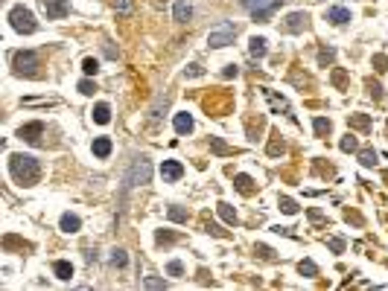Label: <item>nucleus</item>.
Segmentation results:
<instances>
[{
    "label": "nucleus",
    "instance_id": "nucleus-26",
    "mask_svg": "<svg viewBox=\"0 0 388 291\" xmlns=\"http://www.w3.org/2000/svg\"><path fill=\"white\" fill-rule=\"evenodd\" d=\"M283 151H286V146H283V140L274 134V137H271V143H269V154H271V157H277V154H283Z\"/></svg>",
    "mask_w": 388,
    "mask_h": 291
},
{
    "label": "nucleus",
    "instance_id": "nucleus-21",
    "mask_svg": "<svg viewBox=\"0 0 388 291\" xmlns=\"http://www.w3.org/2000/svg\"><path fill=\"white\" fill-rule=\"evenodd\" d=\"M266 99H269L271 102V108H274V111H277V114H289V105H286V99H280V96H274V93L271 91H266Z\"/></svg>",
    "mask_w": 388,
    "mask_h": 291
},
{
    "label": "nucleus",
    "instance_id": "nucleus-8",
    "mask_svg": "<svg viewBox=\"0 0 388 291\" xmlns=\"http://www.w3.org/2000/svg\"><path fill=\"white\" fill-rule=\"evenodd\" d=\"M306 26H309V18H306V12H292L286 23H283V29L286 32H304Z\"/></svg>",
    "mask_w": 388,
    "mask_h": 291
},
{
    "label": "nucleus",
    "instance_id": "nucleus-39",
    "mask_svg": "<svg viewBox=\"0 0 388 291\" xmlns=\"http://www.w3.org/2000/svg\"><path fill=\"white\" fill-rule=\"evenodd\" d=\"M79 91H82L85 96H91V93H94L96 88H94V81H88V79H85V81H79Z\"/></svg>",
    "mask_w": 388,
    "mask_h": 291
},
{
    "label": "nucleus",
    "instance_id": "nucleus-4",
    "mask_svg": "<svg viewBox=\"0 0 388 291\" xmlns=\"http://www.w3.org/2000/svg\"><path fill=\"white\" fill-rule=\"evenodd\" d=\"M12 67H15V73H21V76H36L38 56L32 50H18L12 56Z\"/></svg>",
    "mask_w": 388,
    "mask_h": 291
},
{
    "label": "nucleus",
    "instance_id": "nucleus-17",
    "mask_svg": "<svg viewBox=\"0 0 388 291\" xmlns=\"http://www.w3.org/2000/svg\"><path fill=\"white\" fill-rule=\"evenodd\" d=\"M347 122H350V128L368 131V128H371V116H368V114H350V116H347Z\"/></svg>",
    "mask_w": 388,
    "mask_h": 291
},
{
    "label": "nucleus",
    "instance_id": "nucleus-13",
    "mask_svg": "<svg viewBox=\"0 0 388 291\" xmlns=\"http://www.w3.org/2000/svg\"><path fill=\"white\" fill-rule=\"evenodd\" d=\"M327 21L336 23V26H341V23L350 21V12L344 9V6H333V9H327Z\"/></svg>",
    "mask_w": 388,
    "mask_h": 291
},
{
    "label": "nucleus",
    "instance_id": "nucleus-32",
    "mask_svg": "<svg viewBox=\"0 0 388 291\" xmlns=\"http://www.w3.org/2000/svg\"><path fill=\"white\" fill-rule=\"evenodd\" d=\"M315 134H318V137H324V134H330V119H324V116H318V119H315Z\"/></svg>",
    "mask_w": 388,
    "mask_h": 291
},
{
    "label": "nucleus",
    "instance_id": "nucleus-19",
    "mask_svg": "<svg viewBox=\"0 0 388 291\" xmlns=\"http://www.w3.org/2000/svg\"><path fill=\"white\" fill-rule=\"evenodd\" d=\"M248 50H251L254 58H263L266 56V38H251V41H248Z\"/></svg>",
    "mask_w": 388,
    "mask_h": 291
},
{
    "label": "nucleus",
    "instance_id": "nucleus-31",
    "mask_svg": "<svg viewBox=\"0 0 388 291\" xmlns=\"http://www.w3.org/2000/svg\"><path fill=\"white\" fill-rule=\"evenodd\" d=\"M166 102H169V96H158V102H155V108H152V119H158L161 116V111H166Z\"/></svg>",
    "mask_w": 388,
    "mask_h": 291
},
{
    "label": "nucleus",
    "instance_id": "nucleus-2",
    "mask_svg": "<svg viewBox=\"0 0 388 291\" xmlns=\"http://www.w3.org/2000/svg\"><path fill=\"white\" fill-rule=\"evenodd\" d=\"M9 23H12L15 32H21V35H32L38 29L36 18H32V12L26 9V6H15V9L9 12Z\"/></svg>",
    "mask_w": 388,
    "mask_h": 291
},
{
    "label": "nucleus",
    "instance_id": "nucleus-5",
    "mask_svg": "<svg viewBox=\"0 0 388 291\" xmlns=\"http://www.w3.org/2000/svg\"><path fill=\"white\" fill-rule=\"evenodd\" d=\"M149 178H152V163H149V157H137L134 160V166H131L129 178H126V184L137 186V184H149Z\"/></svg>",
    "mask_w": 388,
    "mask_h": 291
},
{
    "label": "nucleus",
    "instance_id": "nucleus-15",
    "mask_svg": "<svg viewBox=\"0 0 388 291\" xmlns=\"http://www.w3.org/2000/svg\"><path fill=\"white\" fill-rule=\"evenodd\" d=\"M91 149H94L96 157H108V154H111V140H108V137H96Z\"/></svg>",
    "mask_w": 388,
    "mask_h": 291
},
{
    "label": "nucleus",
    "instance_id": "nucleus-18",
    "mask_svg": "<svg viewBox=\"0 0 388 291\" xmlns=\"http://www.w3.org/2000/svg\"><path fill=\"white\" fill-rule=\"evenodd\" d=\"M53 271H56V277L59 279H70L73 277V265L70 262H64V259H59V262L53 265Z\"/></svg>",
    "mask_w": 388,
    "mask_h": 291
},
{
    "label": "nucleus",
    "instance_id": "nucleus-37",
    "mask_svg": "<svg viewBox=\"0 0 388 291\" xmlns=\"http://www.w3.org/2000/svg\"><path fill=\"white\" fill-rule=\"evenodd\" d=\"M82 70H85V73H96V70H99V61H96V58H85Z\"/></svg>",
    "mask_w": 388,
    "mask_h": 291
},
{
    "label": "nucleus",
    "instance_id": "nucleus-44",
    "mask_svg": "<svg viewBox=\"0 0 388 291\" xmlns=\"http://www.w3.org/2000/svg\"><path fill=\"white\" fill-rule=\"evenodd\" d=\"M117 12L129 15V12H131V0H117Z\"/></svg>",
    "mask_w": 388,
    "mask_h": 291
},
{
    "label": "nucleus",
    "instance_id": "nucleus-29",
    "mask_svg": "<svg viewBox=\"0 0 388 291\" xmlns=\"http://www.w3.org/2000/svg\"><path fill=\"white\" fill-rule=\"evenodd\" d=\"M333 85H336L339 91H344V88H347V73H344V70H333Z\"/></svg>",
    "mask_w": 388,
    "mask_h": 291
},
{
    "label": "nucleus",
    "instance_id": "nucleus-24",
    "mask_svg": "<svg viewBox=\"0 0 388 291\" xmlns=\"http://www.w3.org/2000/svg\"><path fill=\"white\" fill-rule=\"evenodd\" d=\"M333 58H336V50H333V47H321V53H318V64H321V67H327V64H333Z\"/></svg>",
    "mask_w": 388,
    "mask_h": 291
},
{
    "label": "nucleus",
    "instance_id": "nucleus-46",
    "mask_svg": "<svg viewBox=\"0 0 388 291\" xmlns=\"http://www.w3.org/2000/svg\"><path fill=\"white\" fill-rule=\"evenodd\" d=\"M347 221H353L356 227H362V216H359V213H350V210H347Z\"/></svg>",
    "mask_w": 388,
    "mask_h": 291
},
{
    "label": "nucleus",
    "instance_id": "nucleus-23",
    "mask_svg": "<svg viewBox=\"0 0 388 291\" xmlns=\"http://www.w3.org/2000/svg\"><path fill=\"white\" fill-rule=\"evenodd\" d=\"M298 271H301L304 277H318V265L312 262V259H301V265H298Z\"/></svg>",
    "mask_w": 388,
    "mask_h": 291
},
{
    "label": "nucleus",
    "instance_id": "nucleus-27",
    "mask_svg": "<svg viewBox=\"0 0 388 291\" xmlns=\"http://www.w3.org/2000/svg\"><path fill=\"white\" fill-rule=\"evenodd\" d=\"M359 163H362V166H374V163H376V151L374 149H362V151H359Z\"/></svg>",
    "mask_w": 388,
    "mask_h": 291
},
{
    "label": "nucleus",
    "instance_id": "nucleus-22",
    "mask_svg": "<svg viewBox=\"0 0 388 291\" xmlns=\"http://www.w3.org/2000/svg\"><path fill=\"white\" fill-rule=\"evenodd\" d=\"M111 265H114V268H126V265H129V256H126V251L114 247V251H111Z\"/></svg>",
    "mask_w": 388,
    "mask_h": 291
},
{
    "label": "nucleus",
    "instance_id": "nucleus-33",
    "mask_svg": "<svg viewBox=\"0 0 388 291\" xmlns=\"http://www.w3.org/2000/svg\"><path fill=\"white\" fill-rule=\"evenodd\" d=\"M339 149L341 151H356V137H350V134H347V137H341Z\"/></svg>",
    "mask_w": 388,
    "mask_h": 291
},
{
    "label": "nucleus",
    "instance_id": "nucleus-1",
    "mask_svg": "<svg viewBox=\"0 0 388 291\" xmlns=\"http://www.w3.org/2000/svg\"><path fill=\"white\" fill-rule=\"evenodd\" d=\"M9 172H12V178L18 184L32 186L38 181L41 169H38V160L32 154H12V157H9Z\"/></svg>",
    "mask_w": 388,
    "mask_h": 291
},
{
    "label": "nucleus",
    "instance_id": "nucleus-12",
    "mask_svg": "<svg viewBox=\"0 0 388 291\" xmlns=\"http://www.w3.org/2000/svg\"><path fill=\"white\" fill-rule=\"evenodd\" d=\"M59 227L64 233H79V227H82V219H79V216H73V213H64V216H61V221H59Z\"/></svg>",
    "mask_w": 388,
    "mask_h": 291
},
{
    "label": "nucleus",
    "instance_id": "nucleus-9",
    "mask_svg": "<svg viewBox=\"0 0 388 291\" xmlns=\"http://www.w3.org/2000/svg\"><path fill=\"white\" fill-rule=\"evenodd\" d=\"M41 134H44V122H29V126H21V131H18V137L26 143H38Z\"/></svg>",
    "mask_w": 388,
    "mask_h": 291
},
{
    "label": "nucleus",
    "instance_id": "nucleus-35",
    "mask_svg": "<svg viewBox=\"0 0 388 291\" xmlns=\"http://www.w3.org/2000/svg\"><path fill=\"white\" fill-rule=\"evenodd\" d=\"M169 219H172V221H187V210H181V207H169Z\"/></svg>",
    "mask_w": 388,
    "mask_h": 291
},
{
    "label": "nucleus",
    "instance_id": "nucleus-40",
    "mask_svg": "<svg viewBox=\"0 0 388 291\" xmlns=\"http://www.w3.org/2000/svg\"><path fill=\"white\" fill-rule=\"evenodd\" d=\"M368 91H371V96H374V99H382V88H379L376 81H368Z\"/></svg>",
    "mask_w": 388,
    "mask_h": 291
},
{
    "label": "nucleus",
    "instance_id": "nucleus-25",
    "mask_svg": "<svg viewBox=\"0 0 388 291\" xmlns=\"http://www.w3.org/2000/svg\"><path fill=\"white\" fill-rule=\"evenodd\" d=\"M216 210H219V216H222V219L228 221V224H236V210L231 207V204H219Z\"/></svg>",
    "mask_w": 388,
    "mask_h": 291
},
{
    "label": "nucleus",
    "instance_id": "nucleus-28",
    "mask_svg": "<svg viewBox=\"0 0 388 291\" xmlns=\"http://www.w3.org/2000/svg\"><path fill=\"white\" fill-rule=\"evenodd\" d=\"M210 149L216 151V154H234V149H228L219 137H210Z\"/></svg>",
    "mask_w": 388,
    "mask_h": 291
},
{
    "label": "nucleus",
    "instance_id": "nucleus-11",
    "mask_svg": "<svg viewBox=\"0 0 388 291\" xmlns=\"http://www.w3.org/2000/svg\"><path fill=\"white\" fill-rule=\"evenodd\" d=\"M172 18H175V23H187L193 18V6H190L187 0H178L175 9H172Z\"/></svg>",
    "mask_w": 388,
    "mask_h": 291
},
{
    "label": "nucleus",
    "instance_id": "nucleus-42",
    "mask_svg": "<svg viewBox=\"0 0 388 291\" xmlns=\"http://www.w3.org/2000/svg\"><path fill=\"white\" fill-rule=\"evenodd\" d=\"M187 76H193V79H196V76H204V67H201V64H190Z\"/></svg>",
    "mask_w": 388,
    "mask_h": 291
},
{
    "label": "nucleus",
    "instance_id": "nucleus-14",
    "mask_svg": "<svg viewBox=\"0 0 388 291\" xmlns=\"http://www.w3.org/2000/svg\"><path fill=\"white\" fill-rule=\"evenodd\" d=\"M175 131L178 134H190L193 131V116L184 111V114H175Z\"/></svg>",
    "mask_w": 388,
    "mask_h": 291
},
{
    "label": "nucleus",
    "instance_id": "nucleus-16",
    "mask_svg": "<svg viewBox=\"0 0 388 291\" xmlns=\"http://www.w3.org/2000/svg\"><path fill=\"white\" fill-rule=\"evenodd\" d=\"M234 186L242 192V195H251V192H254V181H251L248 175H236V178H234Z\"/></svg>",
    "mask_w": 388,
    "mask_h": 291
},
{
    "label": "nucleus",
    "instance_id": "nucleus-41",
    "mask_svg": "<svg viewBox=\"0 0 388 291\" xmlns=\"http://www.w3.org/2000/svg\"><path fill=\"white\" fill-rule=\"evenodd\" d=\"M254 251H257V254L263 256V259H271V256H274V251H271V247H266V244H257Z\"/></svg>",
    "mask_w": 388,
    "mask_h": 291
},
{
    "label": "nucleus",
    "instance_id": "nucleus-6",
    "mask_svg": "<svg viewBox=\"0 0 388 291\" xmlns=\"http://www.w3.org/2000/svg\"><path fill=\"white\" fill-rule=\"evenodd\" d=\"M38 6H41V12L47 15L50 21H61V18L70 15V3L67 0H38Z\"/></svg>",
    "mask_w": 388,
    "mask_h": 291
},
{
    "label": "nucleus",
    "instance_id": "nucleus-43",
    "mask_svg": "<svg viewBox=\"0 0 388 291\" xmlns=\"http://www.w3.org/2000/svg\"><path fill=\"white\" fill-rule=\"evenodd\" d=\"M330 251H333V254H341V251H344V242H341V239H330Z\"/></svg>",
    "mask_w": 388,
    "mask_h": 291
},
{
    "label": "nucleus",
    "instance_id": "nucleus-3",
    "mask_svg": "<svg viewBox=\"0 0 388 291\" xmlns=\"http://www.w3.org/2000/svg\"><path fill=\"white\" fill-rule=\"evenodd\" d=\"M234 38H236V23L231 21H219L216 26H213L210 32H207V44L210 47H228V44H234Z\"/></svg>",
    "mask_w": 388,
    "mask_h": 291
},
{
    "label": "nucleus",
    "instance_id": "nucleus-47",
    "mask_svg": "<svg viewBox=\"0 0 388 291\" xmlns=\"http://www.w3.org/2000/svg\"><path fill=\"white\" fill-rule=\"evenodd\" d=\"M155 239H158V242H172V239H175V236H172V233H158V236H155Z\"/></svg>",
    "mask_w": 388,
    "mask_h": 291
},
{
    "label": "nucleus",
    "instance_id": "nucleus-38",
    "mask_svg": "<svg viewBox=\"0 0 388 291\" xmlns=\"http://www.w3.org/2000/svg\"><path fill=\"white\" fill-rule=\"evenodd\" d=\"M374 67L382 73V70H388V58L385 56H374Z\"/></svg>",
    "mask_w": 388,
    "mask_h": 291
},
{
    "label": "nucleus",
    "instance_id": "nucleus-30",
    "mask_svg": "<svg viewBox=\"0 0 388 291\" xmlns=\"http://www.w3.org/2000/svg\"><path fill=\"white\" fill-rule=\"evenodd\" d=\"M277 204H280V210L286 213V216H295V213H298V204H295L292 198H280Z\"/></svg>",
    "mask_w": 388,
    "mask_h": 291
},
{
    "label": "nucleus",
    "instance_id": "nucleus-34",
    "mask_svg": "<svg viewBox=\"0 0 388 291\" xmlns=\"http://www.w3.org/2000/svg\"><path fill=\"white\" fill-rule=\"evenodd\" d=\"M166 271H169V277H181V274H184V265H181L178 259H172V262L166 265Z\"/></svg>",
    "mask_w": 388,
    "mask_h": 291
},
{
    "label": "nucleus",
    "instance_id": "nucleus-45",
    "mask_svg": "<svg viewBox=\"0 0 388 291\" xmlns=\"http://www.w3.org/2000/svg\"><path fill=\"white\" fill-rule=\"evenodd\" d=\"M204 230H207V233H213V236H225V230L219 227V224H204Z\"/></svg>",
    "mask_w": 388,
    "mask_h": 291
},
{
    "label": "nucleus",
    "instance_id": "nucleus-20",
    "mask_svg": "<svg viewBox=\"0 0 388 291\" xmlns=\"http://www.w3.org/2000/svg\"><path fill=\"white\" fill-rule=\"evenodd\" d=\"M94 119L99 122V126H105L108 119H111V108H108L105 102H99V105L94 108Z\"/></svg>",
    "mask_w": 388,
    "mask_h": 291
},
{
    "label": "nucleus",
    "instance_id": "nucleus-10",
    "mask_svg": "<svg viewBox=\"0 0 388 291\" xmlns=\"http://www.w3.org/2000/svg\"><path fill=\"white\" fill-rule=\"evenodd\" d=\"M181 175H184V166L178 160H164V166H161V178H164V181L172 184V181H178Z\"/></svg>",
    "mask_w": 388,
    "mask_h": 291
},
{
    "label": "nucleus",
    "instance_id": "nucleus-36",
    "mask_svg": "<svg viewBox=\"0 0 388 291\" xmlns=\"http://www.w3.org/2000/svg\"><path fill=\"white\" fill-rule=\"evenodd\" d=\"M143 285H146V288H166V282L164 279H158V277H146L143 279Z\"/></svg>",
    "mask_w": 388,
    "mask_h": 291
},
{
    "label": "nucleus",
    "instance_id": "nucleus-7",
    "mask_svg": "<svg viewBox=\"0 0 388 291\" xmlns=\"http://www.w3.org/2000/svg\"><path fill=\"white\" fill-rule=\"evenodd\" d=\"M242 6H245V9L251 12L257 21H266L271 12L280 6V0H242Z\"/></svg>",
    "mask_w": 388,
    "mask_h": 291
}]
</instances>
